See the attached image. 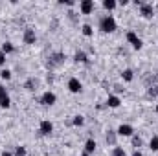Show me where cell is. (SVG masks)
<instances>
[{"label": "cell", "instance_id": "13", "mask_svg": "<svg viewBox=\"0 0 158 156\" xmlns=\"http://www.w3.org/2000/svg\"><path fill=\"white\" fill-rule=\"evenodd\" d=\"M116 138H118V134H116L114 130H107V134H105V142H107V145L116 147Z\"/></svg>", "mask_w": 158, "mask_h": 156}, {"label": "cell", "instance_id": "3", "mask_svg": "<svg viewBox=\"0 0 158 156\" xmlns=\"http://www.w3.org/2000/svg\"><path fill=\"white\" fill-rule=\"evenodd\" d=\"M64 53H61V51H57V53H52L50 57H48V66L50 68H57V66H61V64H64Z\"/></svg>", "mask_w": 158, "mask_h": 156}, {"label": "cell", "instance_id": "15", "mask_svg": "<svg viewBox=\"0 0 158 156\" xmlns=\"http://www.w3.org/2000/svg\"><path fill=\"white\" fill-rule=\"evenodd\" d=\"M74 61H76V63H81V64H88V55H86L85 51L77 50L76 55H74Z\"/></svg>", "mask_w": 158, "mask_h": 156}, {"label": "cell", "instance_id": "21", "mask_svg": "<svg viewBox=\"0 0 158 156\" xmlns=\"http://www.w3.org/2000/svg\"><path fill=\"white\" fill-rule=\"evenodd\" d=\"M149 149L153 153H158V134H153V138L149 140Z\"/></svg>", "mask_w": 158, "mask_h": 156}, {"label": "cell", "instance_id": "27", "mask_svg": "<svg viewBox=\"0 0 158 156\" xmlns=\"http://www.w3.org/2000/svg\"><path fill=\"white\" fill-rule=\"evenodd\" d=\"M147 96H149V97H156L158 96V86H151V88L147 90Z\"/></svg>", "mask_w": 158, "mask_h": 156}, {"label": "cell", "instance_id": "2", "mask_svg": "<svg viewBox=\"0 0 158 156\" xmlns=\"http://www.w3.org/2000/svg\"><path fill=\"white\" fill-rule=\"evenodd\" d=\"M125 39H127V42H129L134 50H142V48H143V40L140 39V37L136 35V31H132V30H129V31L125 33Z\"/></svg>", "mask_w": 158, "mask_h": 156}, {"label": "cell", "instance_id": "17", "mask_svg": "<svg viewBox=\"0 0 158 156\" xmlns=\"http://www.w3.org/2000/svg\"><path fill=\"white\" fill-rule=\"evenodd\" d=\"M121 79H123L125 83H131V81L134 79V72H132L131 68H125V70L121 72Z\"/></svg>", "mask_w": 158, "mask_h": 156}, {"label": "cell", "instance_id": "14", "mask_svg": "<svg viewBox=\"0 0 158 156\" xmlns=\"http://www.w3.org/2000/svg\"><path fill=\"white\" fill-rule=\"evenodd\" d=\"M96 147H98V143H96V140H94V138H88V140L85 142V153L92 154V153L96 151Z\"/></svg>", "mask_w": 158, "mask_h": 156}, {"label": "cell", "instance_id": "24", "mask_svg": "<svg viewBox=\"0 0 158 156\" xmlns=\"http://www.w3.org/2000/svg\"><path fill=\"white\" fill-rule=\"evenodd\" d=\"M11 77H13L11 70H7V68H2V70H0V79H4V81H9Z\"/></svg>", "mask_w": 158, "mask_h": 156}, {"label": "cell", "instance_id": "32", "mask_svg": "<svg viewBox=\"0 0 158 156\" xmlns=\"http://www.w3.org/2000/svg\"><path fill=\"white\" fill-rule=\"evenodd\" d=\"M131 156H143V154H142V151H132V154Z\"/></svg>", "mask_w": 158, "mask_h": 156}, {"label": "cell", "instance_id": "23", "mask_svg": "<svg viewBox=\"0 0 158 156\" xmlns=\"http://www.w3.org/2000/svg\"><path fill=\"white\" fill-rule=\"evenodd\" d=\"M72 125H74V127H83V125H85V116H81V114L74 116V119H72Z\"/></svg>", "mask_w": 158, "mask_h": 156}, {"label": "cell", "instance_id": "26", "mask_svg": "<svg viewBox=\"0 0 158 156\" xmlns=\"http://www.w3.org/2000/svg\"><path fill=\"white\" fill-rule=\"evenodd\" d=\"M13 156H26V147H22V145L15 147V153H13Z\"/></svg>", "mask_w": 158, "mask_h": 156}, {"label": "cell", "instance_id": "20", "mask_svg": "<svg viewBox=\"0 0 158 156\" xmlns=\"http://www.w3.org/2000/svg\"><path fill=\"white\" fill-rule=\"evenodd\" d=\"M81 33H83L85 37H92V35H94V28H92L90 24H83V26H81Z\"/></svg>", "mask_w": 158, "mask_h": 156}, {"label": "cell", "instance_id": "5", "mask_svg": "<svg viewBox=\"0 0 158 156\" xmlns=\"http://www.w3.org/2000/svg\"><path fill=\"white\" fill-rule=\"evenodd\" d=\"M116 134L118 136H123V138H132L134 136V127L129 125V123H121L118 127V130H116Z\"/></svg>", "mask_w": 158, "mask_h": 156}, {"label": "cell", "instance_id": "11", "mask_svg": "<svg viewBox=\"0 0 158 156\" xmlns=\"http://www.w3.org/2000/svg\"><path fill=\"white\" fill-rule=\"evenodd\" d=\"M79 11L83 15H90L94 11V0H81L79 2Z\"/></svg>", "mask_w": 158, "mask_h": 156}, {"label": "cell", "instance_id": "34", "mask_svg": "<svg viewBox=\"0 0 158 156\" xmlns=\"http://www.w3.org/2000/svg\"><path fill=\"white\" fill-rule=\"evenodd\" d=\"M155 112H156V114H158V103H156V107H155Z\"/></svg>", "mask_w": 158, "mask_h": 156}, {"label": "cell", "instance_id": "9", "mask_svg": "<svg viewBox=\"0 0 158 156\" xmlns=\"http://www.w3.org/2000/svg\"><path fill=\"white\" fill-rule=\"evenodd\" d=\"M0 107L2 109H9L11 107V99H9V94L6 90V86L0 83Z\"/></svg>", "mask_w": 158, "mask_h": 156}, {"label": "cell", "instance_id": "33", "mask_svg": "<svg viewBox=\"0 0 158 156\" xmlns=\"http://www.w3.org/2000/svg\"><path fill=\"white\" fill-rule=\"evenodd\" d=\"M81 156H90V154H88V153H85V151H83V154H81Z\"/></svg>", "mask_w": 158, "mask_h": 156}, {"label": "cell", "instance_id": "12", "mask_svg": "<svg viewBox=\"0 0 158 156\" xmlns=\"http://www.w3.org/2000/svg\"><path fill=\"white\" fill-rule=\"evenodd\" d=\"M105 105H107L109 109H118L119 105H121V99H119L118 96H109L107 101H105Z\"/></svg>", "mask_w": 158, "mask_h": 156}, {"label": "cell", "instance_id": "19", "mask_svg": "<svg viewBox=\"0 0 158 156\" xmlns=\"http://www.w3.org/2000/svg\"><path fill=\"white\" fill-rule=\"evenodd\" d=\"M107 11H112V9H116L118 7V2L116 0H103V4H101Z\"/></svg>", "mask_w": 158, "mask_h": 156}, {"label": "cell", "instance_id": "6", "mask_svg": "<svg viewBox=\"0 0 158 156\" xmlns=\"http://www.w3.org/2000/svg\"><path fill=\"white\" fill-rule=\"evenodd\" d=\"M66 88H68L72 94H81V92H83V83H81L77 77H70L68 83H66Z\"/></svg>", "mask_w": 158, "mask_h": 156}, {"label": "cell", "instance_id": "28", "mask_svg": "<svg viewBox=\"0 0 158 156\" xmlns=\"http://www.w3.org/2000/svg\"><path fill=\"white\" fill-rule=\"evenodd\" d=\"M59 4H61V6H68V7L76 6V2H74V0H59Z\"/></svg>", "mask_w": 158, "mask_h": 156}, {"label": "cell", "instance_id": "10", "mask_svg": "<svg viewBox=\"0 0 158 156\" xmlns=\"http://www.w3.org/2000/svg\"><path fill=\"white\" fill-rule=\"evenodd\" d=\"M22 40H24V44H35V40H37L35 30L33 28H26L24 33H22Z\"/></svg>", "mask_w": 158, "mask_h": 156}, {"label": "cell", "instance_id": "30", "mask_svg": "<svg viewBox=\"0 0 158 156\" xmlns=\"http://www.w3.org/2000/svg\"><path fill=\"white\" fill-rule=\"evenodd\" d=\"M0 156H13V153H11V151H6V149H4V151H2V154Z\"/></svg>", "mask_w": 158, "mask_h": 156}, {"label": "cell", "instance_id": "4", "mask_svg": "<svg viewBox=\"0 0 158 156\" xmlns=\"http://www.w3.org/2000/svg\"><path fill=\"white\" fill-rule=\"evenodd\" d=\"M55 101H57V96H55L52 90H46V92L39 97V103L44 105V107H52V105H55Z\"/></svg>", "mask_w": 158, "mask_h": 156}, {"label": "cell", "instance_id": "7", "mask_svg": "<svg viewBox=\"0 0 158 156\" xmlns=\"http://www.w3.org/2000/svg\"><path fill=\"white\" fill-rule=\"evenodd\" d=\"M140 15H142L143 18H153V17H155V6L149 4V2H143V4L140 6Z\"/></svg>", "mask_w": 158, "mask_h": 156}, {"label": "cell", "instance_id": "1", "mask_svg": "<svg viewBox=\"0 0 158 156\" xmlns=\"http://www.w3.org/2000/svg\"><path fill=\"white\" fill-rule=\"evenodd\" d=\"M99 30H101L103 33H114V31L118 30V22H116V18H114L112 15H105V17H101V18H99Z\"/></svg>", "mask_w": 158, "mask_h": 156}, {"label": "cell", "instance_id": "25", "mask_svg": "<svg viewBox=\"0 0 158 156\" xmlns=\"http://www.w3.org/2000/svg\"><path fill=\"white\" fill-rule=\"evenodd\" d=\"M112 156H127V153H125V149L123 147H112Z\"/></svg>", "mask_w": 158, "mask_h": 156}, {"label": "cell", "instance_id": "18", "mask_svg": "<svg viewBox=\"0 0 158 156\" xmlns=\"http://www.w3.org/2000/svg\"><path fill=\"white\" fill-rule=\"evenodd\" d=\"M24 88L26 90H30V92H33V90H37V79L30 77L26 83H24Z\"/></svg>", "mask_w": 158, "mask_h": 156}, {"label": "cell", "instance_id": "8", "mask_svg": "<svg viewBox=\"0 0 158 156\" xmlns=\"http://www.w3.org/2000/svg\"><path fill=\"white\" fill-rule=\"evenodd\" d=\"M53 132V123L50 119H42L39 123V134L40 136H50Z\"/></svg>", "mask_w": 158, "mask_h": 156}, {"label": "cell", "instance_id": "31", "mask_svg": "<svg viewBox=\"0 0 158 156\" xmlns=\"http://www.w3.org/2000/svg\"><path fill=\"white\" fill-rule=\"evenodd\" d=\"M127 4H129V0H119V2H118V6H121V7H123V6H127Z\"/></svg>", "mask_w": 158, "mask_h": 156}, {"label": "cell", "instance_id": "22", "mask_svg": "<svg viewBox=\"0 0 158 156\" xmlns=\"http://www.w3.org/2000/svg\"><path fill=\"white\" fill-rule=\"evenodd\" d=\"M143 145V142H142V138L138 136V134H134L132 136V147H134V151H140V147Z\"/></svg>", "mask_w": 158, "mask_h": 156}, {"label": "cell", "instance_id": "29", "mask_svg": "<svg viewBox=\"0 0 158 156\" xmlns=\"http://www.w3.org/2000/svg\"><path fill=\"white\" fill-rule=\"evenodd\" d=\"M6 57H7V55H6L4 51H0V66H2V68L6 66Z\"/></svg>", "mask_w": 158, "mask_h": 156}, {"label": "cell", "instance_id": "16", "mask_svg": "<svg viewBox=\"0 0 158 156\" xmlns=\"http://www.w3.org/2000/svg\"><path fill=\"white\" fill-rule=\"evenodd\" d=\"M0 51H4L6 55H9V53H13V51H15V46H13V42H9V40H6V42L2 44V48H0Z\"/></svg>", "mask_w": 158, "mask_h": 156}]
</instances>
